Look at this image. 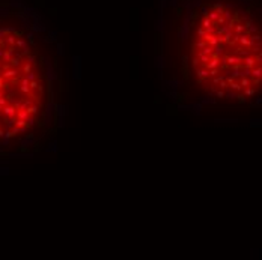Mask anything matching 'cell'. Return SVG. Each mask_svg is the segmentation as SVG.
Listing matches in <instances>:
<instances>
[{
    "label": "cell",
    "mask_w": 262,
    "mask_h": 260,
    "mask_svg": "<svg viewBox=\"0 0 262 260\" xmlns=\"http://www.w3.org/2000/svg\"><path fill=\"white\" fill-rule=\"evenodd\" d=\"M17 110L18 108H15L14 105H3V108H2V113H3V116H6V118H15V114H17Z\"/></svg>",
    "instance_id": "6da1fadb"
},
{
    "label": "cell",
    "mask_w": 262,
    "mask_h": 260,
    "mask_svg": "<svg viewBox=\"0 0 262 260\" xmlns=\"http://www.w3.org/2000/svg\"><path fill=\"white\" fill-rule=\"evenodd\" d=\"M18 75V69H15V68H8V69H5L3 71V78H15V77Z\"/></svg>",
    "instance_id": "7a4b0ae2"
},
{
    "label": "cell",
    "mask_w": 262,
    "mask_h": 260,
    "mask_svg": "<svg viewBox=\"0 0 262 260\" xmlns=\"http://www.w3.org/2000/svg\"><path fill=\"white\" fill-rule=\"evenodd\" d=\"M29 113H27V110H17V114H15V118L17 119H21V120H26L29 118Z\"/></svg>",
    "instance_id": "3957f363"
},
{
    "label": "cell",
    "mask_w": 262,
    "mask_h": 260,
    "mask_svg": "<svg viewBox=\"0 0 262 260\" xmlns=\"http://www.w3.org/2000/svg\"><path fill=\"white\" fill-rule=\"evenodd\" d=\"M196 75H199V77H208L209 75V69H206L205 66L202 69H196Z\"/></svg>",
    "instance_id": "277c9868"
},
{
    "label": "cell",
    "mask_w": 262,
    "mask_h": 260,
    "mask_svg": "<svg viewBox=\"0 0 262 260\" xmlns=\"http://www.w3.org/2000/svg\"><path fill=\"white\" fill-rule=\"evenodd\" d=\"M250 72L253 74V77H255V78H256V80H259V78H261V68H258V69L255 68V69H252Z\"/></svg>",
    "instance_id": "5b68a950"
},
{
    "label": "cell",
    "mask_w": 262,
    "mask_h": 260,
    "mask_svg": "<svg viewBox=\"0 0 262 260\" xmlns=\"http://www.w3.org/2000/svg\"><path fill=\"white\" fill-rule=\"evenodd\" d=\"M26 78H27L29 81H33V80H36V75H35V72H33V71H30V72H27Z\"/></svg>",
    "instance_id": "8992f818"
},
{
    "label": "cell",
    "mask_w": 262,
    "mask_h": 260,
    "mask_svg": "<svg viewBox=\"0 0 262 260\" xmlns=\"http://www.w3.org/2000/svg\"><path fill=\"white\" fill-rule=\"evenodd\" d=\"M26 60H27V63H32V65H33V63H35V56L29 53L27 56H26Z\"/></svg>",
    "instance_id": "52a82bcc"
},
{
    "label": "cell",
    "mask_w": 262,
    "mask_h": 260,
    "mask_svg": "<svg viewBox=\"0 0 262 260\" xmlns=\"http://www.w3.org/2000/svg\"><path fill=\"white\" fill-rule=\"evenodd\" d=\"M30 69H32V63H26L24 66H23V71L27 74V72H30Z\"/></svg>",
    "instance_id": "ba28073f"
},
{
    "label": "cell",
    "mask_w": 262,
    "mask_h": 260,
    "mask_svg": "<svg viewBox=\"0 0 262 260\" xmlns=\"http://www.w3.org/2000/svg\"><path fill=\"white\" fill-rule=\"evenodd\" d=\"M20 90H21L23 93H29V92H30V87H29V86H23V84H21V86H20Z\"/></svg>",
    "instance_id": "9c48e42d"
},
{
    "label": "cell",
    "mask_w": 262,
    "mask_h": 260,
    "mask_svg": "<svg viewBox=\"0 0 262 260\" xmlns=\"http://www.w3.org/2000/svg\"><path fill=\"white\" fill-rule=\"evenodd\" d=\"M225 95H226L229 99H235V98H237V93L232 92V90H229V92H228V93H225Z\"/></svg>",
    "instance_id": "30bf717a"
},
{
    "label": "cell",
    "mask_w": 262,
    "mask_h": 260,
    "mask_svg": "<svg viewBox=\"0 0 262 260\" xmlns=\"http://www.w3.org/2000/svg\"><path fill=\"white\" fill-rule=\"evenodd\" d=\"M244 89H246V87H244ZM244 93H246L247 96H252V95H255V90H253V89H246Z\"/></svg>",
    "instance_id": "8fae6325"
},
{
    "label": "cell",
    "mask_w": 262,
    "mask_h": 260,
    "mask_svg": "<svg viewBox=\"0 0 262 260\" xmlns=\"http://www.w3.org/2000/svg\"><path fill=\"white\" fill-rule=\"evenodd\" d=\"M248 84H250V81H248L247 78H243V80H241V84H240V86H243V87H247Z\"/></svg>",
    "instance_id": "7c38bea8"
},
{
    "label": "cell",
    "mask_w": 262,
    "mask_h": 260,
    "mask_svg": "<svg viewBox=\"0 0 262 260\" xmlns=\"http://www.w3.org/2000/svg\"><path fill=\"white\" fill-rule=\"evenodd\" d=\"M6 104H8V98L2 96V98H0V105H6Z\"/></svg>",
    "instance_id": "4fadbf2b"
},
{
    "label": "cell",
    "mask_w": 262,
    "mask_h": 260,
    "mask_svg": "<svg viewBox=\"0 0 262 260\" xmlns=\"http://www.w3.org/2000/svg\"><path fill=\"white\" fill-rule=\"evenodd\" d=\"M223 78H225V77H221V75H220V77H215V78H214V84H218Z\"/></svg>",
    "instance_id": "5bb4252c"
},
{
    "label": "cell",
    "mask_w": 262,
    "mask_h": 260,
    "mask_svg": "<svg viewBox=\"0 0 262 260\" xmlns=\"http://www.w3.org/2000/svg\"><path fill=\"white\" fill-rule=\"evenodd\" d=\"M223 96H225V92H220V90H218V92H217V98H223Z\"/></svg>",
    "instance_id": "9a60e30c"
},
{
    "label": "cell",
    "mask_w": 262,
    "mask_h": 260,
    "mask_svg": "<svg viewBox=\"0 0 262 260\" xmlns=\"http://www.w3.org/2000/svg\"><path fill=\"white\" fill-rule=\"evenodd\" d=\"M0 69H2V60H0Z\"/></svg>",
    "instance_id": "2e32d148"
},
{
    "label": "cell",
    "mask_w": 262,
    "mask_h": 260,
    "mask_svg": "<svg viewBox=\"0 0 262 260\" xmlns=\"http://www.w3.org/2000/svg\"><path fill=\"white\" fill-rule=\"evenodd\" d=\"M2 108H3V105H0V111H2Z\"/></svg>",
    "instance_id": "e0dca14e"
},
{
    "label": "cell",
    "mask_w": 262,
    "mask_h": 260,
    "mask_svg": "<svg viewBox=\"0 0 262 260\" xmlns=\"http://www.w3.org/2000/svg\"><path fill=\"white\" fill-rule=\"evenodd\" d=\"M0 89H2V87H0Z\"/></svg>",
    "instance_id": "ac0fdd59"
}]
</instances>
